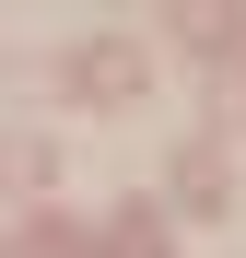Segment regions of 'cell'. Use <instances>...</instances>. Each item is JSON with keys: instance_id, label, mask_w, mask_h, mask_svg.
Segmentation results:
<instances>
[{"instance_id": "obj_1", "label": "cell", "mask_w": 246, "mask_h": 258, "mask_svg": "<svg viewBox=\"0 0 246 258\" xmlns=\"http://www.w3.org/2000/svg\"><path fill=\"white\" fill-rule=\"evenodd\" d=\"M129 82H141V59H129V47H94V59H70V94H106V106H117Z\"/></svg>"}]
</instances>
